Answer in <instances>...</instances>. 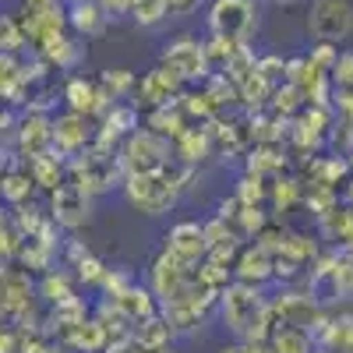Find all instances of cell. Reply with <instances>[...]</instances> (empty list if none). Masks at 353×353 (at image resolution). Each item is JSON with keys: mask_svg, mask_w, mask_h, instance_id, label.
Segmentation results:
<instances>
[{"mask_svg": "<svg viewBox=\"0 0 353 353\" xmlns=\"http://www.w3.org/2000/svg\"><path fill=\"white\" fill-rule=\"evenodd\" d=\"M223 321L230 325V332L237 339H251L258 343L265 336V325H269V304L258 293L254 283H233L223 290Z\"/></svg>", "mask_w": 353, "mask_h": 353, "instance_id": "obj_1", "label": "cell"}, {"mask_svg": "<svg viewBox=\"0 0 353 353\" xmlns=\"http://www.w3.org/2000/svg\"><path fill=\"white\" fill-rule=\"evenodd\" d=\"M181 188L184 184L170 173V166L149 170V173H128V184H124L128 201L134 205V209L149 212V216L170 212V205L176 201V191H181Z\"/></svg>", "mask_w": 353, "mask_h": 353, "instance_id": "obj_2", "label": "cell"}, {"mask_svg": "<svg viewBox=\"0 0 353 353\" xmlns=\"http://www.w3.org/2000/svg\"><path fill=\"white\" fill-rule=\"evenodd\" d=\"M307 32L318 43H343L353 36V4L350 0H311Z\"/></svg>", "mask_w": 353, "mask_h": 353, "instance_id": "obj_3", "label": "cell"}, {"mask_svg": "<svg viewBox=\"0 0 353 353\" xmlns=\"http://www.w3.org/2000/svg\"><path fill=\"white\" fill-rule=\"evenodd\" d=\"M254 25H258V4L254 0H212L209 4V28L219 39L244 43Z\"/></svg>", "mask_w": 353, "mask_h": 353, "instance_id": "obj_4", "label": "cell"}, {"mask_svg": "<svg viewBox=\"0 0 353 353\" xmlns=\"http://www.w3.org/2000/svg\"><path fill=\"white\" fill-rule=\"evenodd\" d=\"M166 159H170V145L156 131H131L128 134V145H124V166H128V173L163 170Z\"/></svg>", "mask_w": 353, "mask_h": 353, "instance_id": "obj_5", "label": "cell"}, {"mask_svg": "<svg viewBox=\"0 0 353 353\" xmlns=\"http://www.w3.org/2000/svg\"><path fill=\"white\" fill-rule=\"evenodd\" d=\"M50 209H53V219L74 230L88 219V191L74 181H61L53 188V201H50Z\"/></svg>", "mask_w": 353, "mask_h": 353, "instance_id": "obj_6", "label": "cell"}, {"mask_svg": "<svg viewBox=\"0 0 353 353\" xmlns=\"http://www.w3.org/2000/svg\"><path fill=\"white\" fill-rule=\"evenodd\" d=\"M50 145L57 152H64V156L81 152L88 145V117L71 110L64 117H57V121H50Z\"/></svg>", "mask_w": 353, "mask_h": 353, "instance_id": "obj_7", "label": "cell"}, {"mask_svg": "<svg viewBox=\"0 0 353 353\" xmlns=\"http://www.w3.org/2000/svg\"><path fill=\"white\" fill-rule=\"evenodd\" d=\"M205 46H198L194 39H173L163 50V68H170L176 78H198L205 74Z\"/></svg>", "mask_w": 353, "mask_h": 353, "instance_id": "obj_8", "label": "cell"}, {"mask_svg": "<svg viewBox=\"0 0 353 353\" xmlns=\"http://www.w3.org/2000/svg\"><path fill=\"white\" fill-rule=\"evenodd\" d=\"M166 254L181 258L184 265H194L198 258L209 254V244H205V226L198 223H176L166 233Z\"/></svg>", "mask_w": 353, "mask_h": 353, "instance_id": "obj_9", "label": "cell"}, {"mask_svg": "<svg viewBox=\"0 0 353 353\" xmlns=\"http://www.w3.org/2000/svg\"><path fill=\"white\" fill-rule=\"evenodd\" d=\"M176 88H181V78H176L170 68L159 64L156 71H149L138 81V96L149 106H170V99L176 96Z\"/></svg>", "mask_w": 353, "mask_h": 353, "instance_id": "obj_10", "label": "cell"}, {"mask_svg": "<svg viewBox=\"0 0 353 353\" xmlns=\"http://www.w3.org/2000/svg\"><path fill=\"white\" fill-rule=\"evenodd\" d=\"M106 18L110 14L99 0H71V8H68V25L78 36H99L106 28Z\"/></svg>", "mask_w": 353, "mask_h": 353, "instance_id": "obj_11", "label": "cell"}, {"mask_svg": "<svg viewBox=\"0 0 353 353\" xmlns=\"http://www.w3.org/2000/svg\"><path fill=\"white\" fill-rule=\"evenodd\" d=\"M64 99H68V106L74 110V113H96L110 96L103 92L99 85H92V81H85V78H71L68 81V88H64Z\"/></svg>", "mask_w": 353, "mask_h": 353, "instance_id": "obj_12", "label": "cell"}, {"mask_svg": "<svg viewBox=\"0 0 353 353\" xmlns=\"http://www.w3.org/2000/svg\"><path fill=\"white\" fill-rule=\"evenodd\" d=\"M237 276H241L244 283H254V286H258V283H265V279H272V276H276V261H272L269 248H261V244L248 248V251L241 254Z\"/></svg>", "mask_w": 353, "mask_h": 353, "instance_id": "obj_13", "label": "cell"}, {"mask_svg": "<svg viewBox=\"0 0 353 353\" xmlns=\"http://www.w3.org/2000/svg\"><path fill=\"white\" fill-rule=\"evenodd\" d=\"M18 145H21L25 159L50 149V121H46L43 113H32V117H25V121H21V128H18Z\"/></svg>", "mask_w": 353, "mask_h": 353, "instance_id": "obj_14", "label": "cell"}, {"mask_svg": "<svg viewBox=\"0 0 353 353\" xmlns=\"http://www.w3.org/2000/svg\"><path fill=\"white\" fill-rule=\"evenodd\" d=\"M113 304H117V311H124L131 321H141V318H149V314L156 311L152 293H149V290H138V286L117 290V293H113Z\"/></svg>", "mask_w": 353, "mask_h": 353, "instance_id": "obj_15", "label": "cell"}, {"mask_svg": "<svg viewBox=\"0 0 353 353\" xmlns=\"http://www.w3.org/2000/svg\"><path fill=\"white\" fill-rule=\"evenodd\" d=\"M272 353H311V339L297 321H283L272 332Z\"/></svg>", "mask_w": 353, "mask_h": 353, "instance_id": "obj_16", "label": "cell"}, {"mask_svg": "<svg viewBox=\"0 0 353 353\" xmlns=\"http://www.w3.org/2000/svg\"><path fill=\"white\" fill-rule=\"evenodd\" d=\"M28 176H32V184L53 191L57 184H61V166H57V156H53V152L28 156Z\"/></svg>", "mask_w": 353, "mask_h": 353, "instance_id": "obj_17", "label": "cell"}, {"mask_svg": "<svg viewBox=\"0 0 353 353\" xmlns=\"http://www.w3.org/2000/svg\"><path fill=\"white\" fill-rule=\"evenodd\" d=\"M28 194H32V176H28V170H11L0 176V198H4L8 205H25Z\"/></svg>", "mask_w": 353, "mask_h": 353, "instance_id": "obj_18", "label": "cell"}, {"mask_svg": "<svg viewBox=\"0 0 353 353\" xmlns=\"http://www.w3.org/2000/svg\"><path fill=\"white\" fill-rule=\"evenodd\" d=\"M25 32H21V21L14 14H0V53H18L25 46Z\"/></svg>", "mask_w": 353, "mask_h": 353, "instance_id": "obj_19", "label": "cell"}, {"mask_svg": "<svg viewBox=\"0 0 353 353\" xmlns=\"http://www.w3.org/2000/svg\"><path fill=\"white\" fill-rule=\"evenodd\" d=\"M131 11L141 25H156L166 18V0H131Z\"/></svg>", "mask_w": 353, "mask_h": 353, "instance_id": "obj_20", "label": "cell"}, {"mask_svg": "<svg viewBox=\"0 0 353 353\" xmlns=\"http://www.w3.org/2000/svg\"><path fill=\"white\" fill-rule=\"evenodd\" d=\"M106 128L113 131V138H117V134H131V131L138 128V113H134L131 106H117V110L106 117Z\"/></svg>", "mask_w": 353, "mask_h": 353, "instance_id": "obj_21", "label": "cell"}, {"mask_svg": "<svg viewBox=\"0 0 353 353\" xmlns=\"http://www.w3.org/2000/svg\"><path fill=\"white\" fill-rule=\"evenodd\" d=\"M21 81V64L14 61V53H0V96Z\"/></svg>", "mask_w": 353, "mask_h": 353, "instance_id": "obj_22", "label": "cell"}, {"mask_svg": "<svg viewBox=\"0 0 353 353\" xmlns=\"http://www.w3.org/2000/svg\"><path fill=\"white\" fill-rule=\"evenodd\" d=\"M103 81H106V88H113V96H117V92H128V88H131V74H124V68H117V74L110 71Z\"/></svg>", "mask_w": 353, "mask_h": 353, "instance_id": "obj_23", "label": "cell"}, {"mask_svg": "<svg viewBox=\"0 0 353 353\" xmlns=\"http://www.w3.org/2000/svg\"><path fill=\"white\" fill-rule=\"evenodd\" d=\"M223 353H261V350H258V343H251V339H241L237 346H230V350H223Z\"/></svg>", "mask_w": 353, "mask_h": 353, "instance_id": "obj_24", "label": "cell"}, {"mask_svg": "<svg viewBox=\"0 0 353 353\" xmlns=\"http://www.w3.org/2000/svg\"><path fill=\"white\" fill-rule=\"evenodd\" d=\"M25 4H39V0H25Z\"/></svg>", "mask_w": 353, "mask_h": 353, "instance_id": "obj_25", "label": "cell"}, {"mask_svg": "<svg viewBox=\"0 0 353 353\" xmlns=\"http://www.w3.org/2000/svg\"><path fill=\"white\" fill-rule=\"evenodd\" d=\"M0 176H4V166H0Z\"/></svg>", "mask_w": 353, "mask_h": 353, "instance_id": "obj_26", "label": "cell"}]
</instances>
